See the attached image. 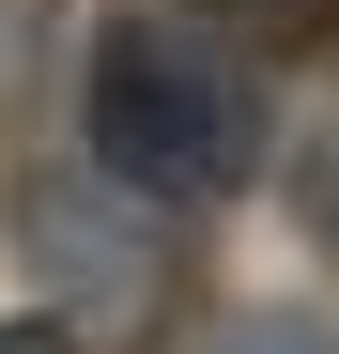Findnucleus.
<instances>
[{"instance_id":"obj_2","label":"nucleus","mask_w":339,"mask_h":354,"mask_svg":"<svg viewBox=\"0 0 339 354\" xmlns=\"http://www.w3.org/2000/svg\"><path fill=\"white\" fill-rule=\"evenodd\" d=\"M16 247H31V277L62 292V308H93V324L154 308V277H170V247H154V201H124L108 169H46V185L16 201Z\"/></svg>"},{"instance_id":"obj_4","label":"nucleus","mask_w":339,"mask_h":354,"mask_svg":"<svg viewBox=\"0 0 339 354\" xmlns=\"http://www.w3.org/2000/svg\"><path fill=\"white\" fill-rule=\"evenodd\" d=\"M216 354H339L324 308H247V324H216Z\"/></svg>"},{"instance_id":"obj_3","label":"nucleus","mask_w":339,"mask_h":354,"mask_svg":"<svg viewBox=\"0 0 339 354\" xmlns=\"http://www.w3.org/2000/svg\"><path fill=\"white\" fill-rule=\"evenodd\" d=\"M185 16L232 46V62H324L339 46V0H185Z\"/></svg>"},{"instance_id":"obj_6","label":"nucleus","mask_w":339,"mask_h":354,"mask_svg":"<svg viewBox=\"0 0 339 354\" xmlns=\"http://www.w3.org/2000/svg\"><path fill=\"white\" fill-rule=\"evenodd\" d=\"M0 354H77V324L62 308H0Z\"/></svg>"},{"instance_id":"obj_1","label":"nucleus","mask_w":339,"mask_h":354,"mask_svg":"<svg viewBox=\"0 0 339 354\" xmlns=\"http://www.w3.org/2000/svg\"><path fill=\"white\" fill-rule=\"evenodd\" d=\"M77 124H93V169L124 201H154V216L247 201L262 154H277L262 62H232L201 16H108L93 31V77H77Z\"/></svg>"},{"instance_id":"obj_5","label":"nucleus","mask_w":339,"mask_h":354,"mask_svg":"<svg viewBox=\"0 0 339 354\" xmlns=\"http://www.w3.org/2000/svg\"><path fill=\"white\" fill-rule=\"evenodd\" d=\"M293 216H309V247H339V124L293 154Z\"/></svg>"}]
</instances>
